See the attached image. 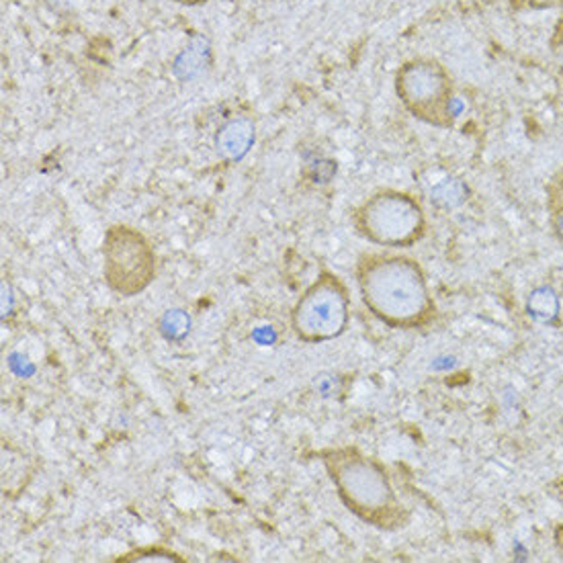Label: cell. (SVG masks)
<instances>
[{
    "label": "cell",
    "instance_id": "cell-1",
    "mask_svg": "<svg viewBox=\"0 0 563 563\" xmlns=\"http://www.w3.org/2000/svg\"><path fill=\"white\" fill-rule=\"evenodd\" d=\"M356 285L367 310L386 327L412 330L427 327L434 316L424 271L410 256H363L356 265Z\"/></svg>",
    "mask_w": 563,
    "mask_h": 563
},
{
    "label": "cell",
    "instance_id": "cell-2",
    "mask_svg": "<svg viewBox=\"0 0 563 563\" xmlns=\"http://www.w3.org/2000/svg\"><path fill=\"white\" fill-rule=\"evenodd\" d=\"M330 479L344 506L377 529H398L408 520L391 479L379 461L344 446L324 453Z\"/></svg>",
    "mask_w": 563,
    "mask_h": 563
},
{
    "label": "cell",
    "instance_id": "cell-3",
    "mask_svg": "<svg viewBox=\"0 0 563 563\" xmlns=\"http://www.w3.org/2000/svg\"><path fill=\"white\" fill-rule=\"evenodd\" d=\"M356 232L387 249H410L427 232L424 209L412 195L384 189L371 195L355 213Z\"/></svg>",
    "mask_w": 563,
    "mask_h": 563
},
{
    "label": "cell",
    "instance_id": "cell-4",
    "mask_svg": "<svg viewBox=\"0 0 563 563\" xmlns=\"http://www.w3.org/2000/svg\"><path fill=\"white\" fill-rule=\"evenodd\" d=\"M396 92L416 119L434 128L453 125V80L441 62L432 58L404 62L396 73Z\"/></svg>",
    "mask_w": 563,
    "mask_h": 563
},
{
    "label": "cell",
    "instance_id": "cell-5",
    "mask_svg": "<svg viewBox=\"0 0 563 563\" xmlns=\"http://www.w3.org/2000/svg\"><path fill=\"white\" fill-rule=\"evenodd\" d=\"M351 322V297L344 283L324 273L297 301L291 327L299 341L308 344L339 339Z\"/></svg>",
    "mask_w": 563,
    "mask_h": 563
},
{
    "label": "cell",
    "instance_id": "cell-6",
    "mask_svg": "<svg viewBox=\"0 0 563 563\" xmlns=\"http://www.w3.org/2000/svg\"><path fill=\"white\" fill-rule=\"evenodd\" d=\"M104 282L121 297H134L156 275V256L148 240L128 225H113L103 246Z\"/></svg>",
    "mask_w": 563,
    "mask_h": 563
},
{
    "label": "cell",
    "instance_id": "cell-7",
    "mask_svg": "<svg viewBox=\"0 0 563 563\" xmlns=\"http://www.w3.org/2000/svg\"><path fill=\"white\" fill-rule=\"evenodd\" d=\"M527 311L537 322L551 324L560 316V297L548 285H541L527 299Z\"/></svg>",
    "mask_w": 563,
    "mask_h": 563
},
{
    "label": "cell",
    "instance_id": "cell-8",
    "mask_svg": "<svg viewBox=\"0 0 563 563\" xmlns=\"http://www.w3.org/2000/svg\"><path fill=\"white\" fill-rule=\"evenodd\" d=\"M161 328H163L164 336L168 341H178L189 330V316L183 310H168L164 313Z\"/></svg>",
    "mask_w": 563,
    "mask_h": 563
},
{
    "label": "cell",
    "instance_id": "cell-9",
    "mask_svg": "<svg viewBox=\"0 0 563 563\" xmlns=\"http://www.w3.org/2000/svg\"><path fill=\"white\" fill-rule=\"evenodd\" d=\"M225 137H230V140H225L223 142V146L225 150H230V152H244L246 146H249V142H251V135H249V130L246 128H242V125H232V128H228L225 130Z\"/></svg>",
    "mask_w": 563,
    "mask_h": 563
},
{
    "label": "cell",
    "instance_id": "cell-10",
    "mask_svg": "<svg viewBox=\"0 0 563 563\" xmlns=\"http://www.w3.org/2000/svg\"><path fill=\"white\" fill-rule=\"evenodd\" d=\"M548 206H563V168L549 180Z\"/></svg>",
    "mask_w": 563,
    "mask_h": 563
},
{
    "label": "cell",
    "instance_id": "cell-11",
    "mask_svg": "<svg viewBox=\"0 0 563 563\" xmlns=\"http://www.w3.org/2000/svg\"><path fill=\"white\" fill-rule=\"evenodd\" d=\"M549 223L558 240L563 242V206H548Z\"/></svg>",
    "mask_w": 563,
    "mask_h": 563
},
{
    "label": "cell",
    "instance_id": "cell-12",
    "mask_svg": "<svg viewBox=\"0 0 563 563\" xmlns=\"http://www.w3.org/2000/svg\"><path fill=\"white\" fill-rule=\"evenodd\" d=\"M519 2L531 9H555L563 4V0H519Z\"/></svg>",
    "mask_w": 563,
    "mask_h": 563
},
{
    "label": "cell",
    "instance_id": "cell-13",
    "mask_svg": "<svg viewBox=\"0 0 563 563\" xmlns=\"http://www.w3.org/2000/svg\"><path fill=\"white\" fill-rule=\"evenodd\" d=\"M180 4H199V2H206V0H177Z\"/></svg>",
    "mask_w": 563,
    "mask_h": 563
}]
</instances>
